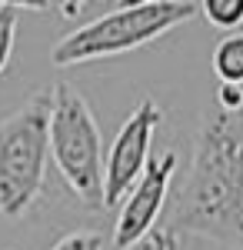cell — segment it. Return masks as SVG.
Wrapping results in <instances>:
<instances>
[{"mask_svg":"<svg viewBox=\"0 0 243 250\" xmlns=\"http://www.w3.org/2000/svg\"><path fill=\"white\" fill-rule=\"evenodd\" d=\"M170 233H197L243 250V110L217 107L203 120Z\"/></svg>","mask_w":243,"mask_h":250,"instance_id":"6da1fadb","label":"cell"},{"mask_svg":"<svg viewBox=\"0 0 243 250\" xmlns=\"http://www.w3.org/2000/svg\"><path fill=\"white\" fill-rule=\"evenodd\" d=\"M200 14V3L193 0H140V3H120L110 14L77 27L74 34L57 40L50 50L54 67H77L87 60L117 57L137 50L150 40H160L173 27L187 23Z\"/></svg>","mask_w":243,"mask_h":250,"instance_id":"7a4b0ae2","label":"cell"},{"mask_svg":"<svg viewBox=\"0 0 243 250\" xmlns=\"http://www.w3.org/2000/svg\"><path fill=\"white\" fill-rule=\"evenodd\" d=\"M50 164V90L0 120V213L17 220L43 193Z\"/></svg>","mask_w":243,"mask_h":250,"instance_id":"3957f363","label":"cell"},{"mask_svg":"<svg viewBox=\"0 0 243 250\" xmlns=\"http://www.w3.org/2000/svg\"><path fill=\"white\" fill-rule=\"evenodd\" d=\"M50 157L63 184L90 207H103V144L90 104L67 80L50 87Z\"/></svg>","mask_w":243,"mask_h":250,"instance_id":"277c9868","label":"cell"},{"mask_svg":"<svg viewBox=\"0 0 243 250\" xmlns=\"http://www.w3.org/2000/svg\"><path fill=\"white\" fill-rule=\"evenodd\" d=\"M163 120V110L143 97L137 104L123 127L117 130L110 150H107V167H103V207H117L127 200V193L140 184V177L147 173L150 160V144H153V130Z\"/></svg>","mask_w":243,"mask_h":250,"instance_id":"5b68a950","label":"cell"},{"mask_svg":"<svg viewBox=\"0 0 243 250\" xmlns=\"http://www.w3.org/2000/svg\"><path fill=\"white\" fill-rule=\"evenodd\" d=\"M173 173H177V154L173 150L150 160V167L140 177V184L120 204L117 224H113V247L117 250H130L133 244L147 240L153 233V224H157V217L163 210V200H167Z\"/></svg>","mask_w":243,"mask_h":250,"instance_id":"8992f818","label":"cell"},{"mask_svg":"<svg viewBox=\"0 0 243 250\" xmlns=\"http://www.w3.org/2000/svg\"><path fill=\"white\" fill-rule=\"evenodd\" d=\"M213 74L220 83L243 87V34H226L213 50Z\"/></svg>","mask_w":243,"mask_h":250,"instance_id":"52a82bcc","label":"cell"},{"mask_svg":"<svg viewBox=\"0 0 243 250\" xmlns=\"http://www.w3.org/2000/svg\"><path fill=\"white\" fill-rule=\"evenodd\" d=\"M200 10L220 30H237L243 23V0H203Z\"/></svg>","mask_w":243,"mask_h":250,"instance_id":"ba28073f","label":"cell"},{"mask_svg":"<svg viewBox=\"0 0 243 250\" xmlns=\"http://www.w3.org/2000/svg\"><path fill=\"white\" fill-rule=\"evenodd\" d=\"M17 3H0V74L7 70L10 54H14V40H17Z\"/></svg>","mask_w":243,"mask_h":250,"instance_id":"9c48e42d","label":"cell"},{"mask_svg":"<svg viewBox=\"0 0 243 250\" xmlns=\"http://www.w3.org/2000/svg\"><path fill=\"white\" fill-rule=\"evenodd\" d=\"M50 250H103V237L94 230H77V233L60 237Z\"/></svg>","mask_w":243,"mask_h":250,"instance_id":"30bf717a","label":"cell"},{"mask_svg":"<svg viewBox=\"0 0 243 250\" xmlns=\"http://www.w3.org/2000/svg\"><path fill=\"white\" fill-rule=\"evenodd\" d=\"M217 107L226 110V114H240L243 110V87L220 83V90H217Z\"/></svg>","mask_w":243,"mask_h":250,"instance_id":"8fae6325","label":"cell"},{"mask_svg":"<svg viewBox=\"0 0 243 250\" xmlns=\"http://www.w3.org/2000/svg\"><path fill=\"white\" fill-rule=\"evenodd\" d=\"M143 250H177L173 247V233L170 230H153L147 237V247Z\"/></svg>","mask_w":243,"mask_h":250,"instance_id":"7c38bea8","label":"cell"}]
</instances>
